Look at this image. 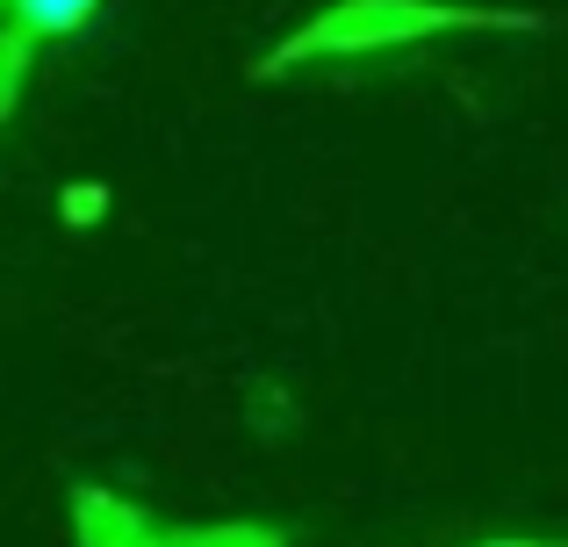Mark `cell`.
Wrapping results in <instances>:
<instances>
[{"mask_svg": "<svg viewBox=\"0 0 568 547\" xmlns=\"http://www.w3.org/2000/svg\"><path fill=\"white\" fill-rule=\"evenodd\" d=\"M446 22H475V14H446V8H410V0H361L346 14H324V29H310L303 43H288V58L310 51H353V43H388V37H417V29H446Z\"/></svg>", "mask_w": 568, "mask_h": 547, "instance_id": "1", "label": "cell"}, {"mask_svg": "<svg viewBox=\"0 0 568 547\" xmlns=\"http://www.w3.org/2000/svg\"><path fill=\"white\" fill-rule=\"evenodd\" d=\"M497 547H532V540H497Z\"/></svg>", "mask_w": 568, "mask_h": 547, "instance_id": "4", "label": "cell"}, {"mask_svg": "<svg viewBox=\"0 0 568 547\" xmlns=\"http://www.w3.org/2000/svg\"><path fill=\"white\" fill-rule=\"evenodd\" d=\"M65 216H72V224H87V216H101V188H72Z\"/></svg>", "mask_w": 568, "mask_h": 547, "instance_id": "3", "label": "cell"}, {"mask_svg": "<svg viewBox=\"0 0 568 547\" xmlns=\"http://www.w3.org/2000/svg\"><path fill=\"white\" fill-rule=\"evenodd\" d=\"M8 8L22 22V37H72V29H87V14L101 0H8Z\"/></svg>", "mask_w": 568, "mask_h": 547, "instance_id": "2", "label": "cell"}]
</instances>
